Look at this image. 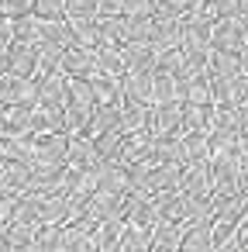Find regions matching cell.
<instances>
[{"label": "cell", "instance_id": "obj_32", "mask_svg": "<svg viewBox=\"0 0 248 252\" xmlns=\"http://www.w3.org/2000/svg\"><path fill=\"white\" fill-rule=\"evenodd\" d=\"M238 135H248V100L238 104Z\"/></svg>", "mask_w": 248, "mask_h": 252}, {"label": "cell", "instance_id": "obj_16", "mask_svg": "<svg viewBox=\"0 0 248 252\" xmlns=\"http://www.w3.org/2000/svg\"><path fill=\"white\" fill-rule=\"evenodd\" d=\"M214 104H183V128L186 131H210Z\"/></svg>", "mask_w": 248, "mask_h": 252}, {"label": "cell", "instance_id": "obj_14", "mask_svg": "<svg viewBox=\"0 0 248 252\" xmlns=\"http://www.w3.org/2000/svg\"><path fill=\"white\" fill-rule=\"evenodd\" d=\"M93 90H97V104H124V87H121V76L97 73V76H93Z\"/></svg>", "mask_w": 248, "mask_h": 252}, {"label": "cell", "instance_id": "obj_12", "mask_svg": "<svg viewBox=\"0 0 248 252\" xmlns=\"http://www.w3.org/2000/svg\"><path fill=\"white\" fill-rule=\"evenodd\" d=\"M155 207L162 221H186V193L183 190H162L155 193Z\"/></svg>", "mask_w": 248, "mask_h": 252}, {"label": "cell", "instance_id": "obj_34", "mask_svg": "<svg viewBox=\"0 0 248 252\" xmlns=\"http://www.w3.org/2000/svg\"><path fill=\"white\" fill-rule=\"evenodd\" d=\"M238 249L248 252V221H238Z\"/></svg>", "mask_w": 248, "mask_h": 252}, {"label": "cell", "instance_id": "obj_15", "mask_svg": "<svg viewBox=\"0 0 248 252\" xmlns=\"http://www.w3.org/2000/svg\"><path fill=\"white\" fill-rule=\"evenodd\" d=\"M210 159V138L207 131H186L183 135V166L186 162H207Z\"/></svg>", "mask_w": 248, "mask_h": 252}, {"label": "cell", "instance_id": "obj_30", "mask_svg": "<svg viewBox=\"0 0 248 252\" xmlns=\"http://www.w3.org/2000/svg\"><path fill=\"white\" fill-rule=\"evenodd\" d=\"M124 14H152V0H121Z\"/></svg>", "mask_w": 248, "mask_h": 252}, {"label": "cell", "instance_id": "obj_1", "mask_svg": "<svg viewBox=\"0 0 248 252\" xmlns=\"http://www.w3.org/2000/svg\"><path fill=\"white\" fill-rule=\"evenodd\" d=\"M179 25H183V52L190 56V52H210V21H203V18H196L193 11H186L183 18H179Z\"/></svg>", "mask_w": 248, "mask_h": 252}, {"label": "cell", "instance_id": "obj_28", "mask_svg": "<svg viewBox=\"0 0 248 252\" xmlns=\"http://www.w3.org/2000/svg\"><path fill=\"white\" fill-rule=\"evenodd\" d=\"M76 14H97V0H66V18Z\"/></svg>", "mask_w": 248, "mask_h": 252}, {"label": "cell", "instance_id": "obj_11", "mask_svg": "<svg viewBox=\"0 0 248 252\" xmlns=\"http://www.w3.org/2000/svg\"><path fill=\"white\" fill-rule=\"evenodd\" d=\"M152 100H155V104L183 100V87H179L176 73H169V69H159V66H155V73H152Z\"/></svg>", "mask_w": 248, "mask_h": 252}, {"label": "cell", "instance_id": "obj_21", "mask_svg": "<svg viewBox=\"0 0 248 252\" xmlns=\"http://www.w3.org/2000/svg\"><path fill=\"white\" fill-rule=\"evenodd\" d=\"M183 104H214L210 100V73L193 76L190 83H183Z\"/></svg>", "mask_w": 248, "mask_h": 252}, {"label": "cell", "instance_id": "obj_40", "mask_svg": "<svg viewBox=\"0 0 248 252\" xmlns=\"http://www.w3.org/2000/svg\"><path fill=\"white\" fill-rule=\"evenodd\" d=\"M7 135V121H4V107H0V138Z\"/></svg>", "mask_w": 248, "mask_h": 252}, {"label": "cell", "instance_id": "obj_7", "mask_svg": "<svg viewBox=\"0 0 248 252\" xmlns=\"http://www.w3.org/2000/svg\"><path fill=\"white\" fill-rule=\"evenodd\" d=\"M121 87H124V100H135V104H145L152 107V73H138V69H128L121 76Z\"/></svg>", "mask_w": 248, "mask_h": 252}, {"label": "cell", "instance_id": "obj_3", "mask_svg": "<svg viewBox=\"0 0 248 252\" xmlns=\"http://www.w3.org/2000/svg\"><path fill=\"white\" fill-rule=\"evenodd\" d=\"M66 162L76 166V169H93V166H100V152H97L93 138H90V135H69V142H66Z\"/></svg>", "mask_w": 248, "mask_h": 252}, {"label": "cell", "instance_id": "obj_5", "mask_svg": "<svg viewBox=\"0 0 248 252\" xmlns=\"http://www.w3.org/2000/svg\"><path fill=\"white\" fill-rule=\"evenodd\" d=\"M7 66H11V73L35 76V69H38V49H35L31 42L11 38V45H7Z\"/></svg>", "mask_w": 248, "mask_h": 252}, {"label": "cell", "instance_id": "obj_19", "mask_svg": "<svg viewBox=\"0 0 248 252\" xmlns=\"http://www.w3.org/2000/svg\"><path fill=\"white\" fill-rule=\"evenodd\" d=\"M210 238H214V249H238V221L214 218V224H210Z\"/></svg>", "mask_w": 248, "mask_h": 252}, {"label": "cell", "instance_id": "obj_24", "mask_svg": "<svg viewBox=\"0 0 248 252\" xmlns=\"http://www.w3.org/2000/svg\"><path fill=\"white\" fill-rule=\"evenodd\" d=\"M186 218H214V190L186 193Z\"/></svg>", "mask_w": 248, "mask_h": 252}, {"label": "cell", "instance_id": "obj_9", "mask_svg": "<svg viewBox=\"0 0 248 252\" xmlns=\"http://www.w3.org/2000/svg\"><path fill=\"white\" fill-rule=\"evenodd\" d=\"M179 190L183 193H207V190H214V183H210V159L207 162H186L183 176H179Z\"/></svg>", "mask_w": 248, "mask_h": 252}, {"label": "cell", "instance_id": "obj_41", "mask_svg": "<svg viewBox=\"0 0 248 252\" xmlns=\"http://www.w3.org/2000/svg\"><path fill=\"white\" fill-rule=\"evenodd\" d=\"M241 221H248V193H245V211H241Z\"/></svg>", "mask_w": 248, "mask_h": 252}, {"label": "cell", "instance_id": "obj_18", "mask_svg": "<svg viewBox=\"0 0 248 252\" xmlns=\"http://www.w3.org/2000/svg\"><path fill=\"white\" fill-rule=\"evenodd\" d=\"M155 162H179L183 166V138L179 135H155Z\"/></svg>", "mask_w": 248, "mask_h": 252}, {"label": "cell", "instance_id": "obj_6", "mask_svg": "<svg viewBox=\"0 0 248 252\" xmlns=\"http://www.w3.org/2000/svg\"><path fill=\"white\" fill-rule=\"evenodd\" d=\"M121 56L128 63V69H138V73H155V66H159V56H155L152 42H124Z\"/></svg>", "mask_w": 248, "mask_h": 252}, {"label": "cell", "instance_id": "obj_8", "mask_svg": "<svg viewBox=\"0 0 248 252\" xmlns=\"http://www.w3.org/2000/svg\"><path fill=\"white\" fill-rule=\"evenodd\" d=\"M179 176H183V166L179 162H152V173H148V193H162V190H179Z\"/></svg>", "mask_w": 248, "mask_h": 252}, {"label": "cell", "instance_id": "obj_25", "mask_svg": "<svg viewBox=\"0 0 248 252\" xmlns=\"http://www.w3.org/2000/svg\"><path fill=\"white\" fill-rule=\"evenodd\" d=\"M31 238H35V224L7 221V249H31Z\"/></svg>", "mask_w": 248, "mask_h": 252}, {"label": "cell", "instance_id": "obj_20", "mask_svg": "<svg viewBox=\"0 0 248 252\" xmlns=\"http://www.w3.org/2000/svg\"><path fill=\"white\" fill-rule=\"evenodd\" d=\"M238 73H241V59H238V52L210 49V76H238Z\"/></svg>", "mask_w": 248, "mask_h": 252}, {"label": "cell", "instance_id": "obj_37", "mask_svg": "<svg viewBox=\"0 0 248 252\" xmlns=\"http://www.w3.org/2000/svg\"><path fill=\"white\" fill-rule=\"evenodd\" d=\"M0 249H7V221H0Z\"/></svg>", "mask_w": 248, "mask_h": 252}, {"label": "cell", "instance_id": "obj_36", "mask_svg": "<svg viewBox=\"0 0 248 252\" xmlns=\"http://www.w3.org/2000/svg\"><path fill=\"white\" fill-rule=\"evenodd\" d=\"M172 4L179 7V14H186V11H193V7L200 4V0H172Z\"/></svg>", "mask_w": 248, "mask_h": 252}, {"label": "cell", "instance_id": "obj_42", "mask_svg": "<svg viewBox=\"0 0 248 252\" xmlns=\"http://www.w3.org/2000/svg\"><path fill=\"white\" fill-rule=\"evenodd\" d=\"M4 4H7V0H0V11H4Z\"/></svg>", "mask_w": 248, "mask_h": 252}, {"label": "cell", "instance_id": "obj_35", "mask_svg": "<svg viewBox=\"0 0 248 252\" xmlns=\"http://www.w3.org/2000/svg\"><path fill=\"white\" fill-rule=\"evenodd\" d=\"M238 190H241V193H248V166H241V169H238Z\"/></svg>", "mask_w": 248, "mask_h": 252}, {"label": "cell", "instance_id": "obj_22", "mask_svg": "<svg viewBox=\"0 0 248 252\" xmlns=\"http://www.w3.org/2000/svg\"><path fill=\"white\" fill-rule=\"evenodd\" d=\"M14 38L18 42H38L42 38V18L31 11V14H21V18H14Z\"/></svg>", "mask_w": 248, "mask_h": 252}, {"label": "cell", "instance_id": "obj_33", "mask_svg": "<svg viewBox=\"0 0 248 252\" xmlns=\"http://www.w3.org/2000/svg\"><path fill=\"white\" fill-rule=\"evenodd\" d=\"M238 162H241V166H248V135H241V138H238Z\"/></svg>", "mask_w": 248, "mask_h": 252}, {"label": "cell", "instance_id": "obj_39", "mask_svg": "<svg viewBox=\"0 0 248 252\" xmlns=\"http://www.w3.org/2000/svg\"><path fill=\"white\" fill-rule=\"evenodd\" d=\"M238 59H241V73H248V45L238 52Z\"/></svg>", "mask_w": 248, "mask_h": 252}, {"label": "cell", "instance_id": "obj_10", "mask_svg": "<svg viewBox=\"0 0 248 252\" xmlns=\"http://www.w3.org/2000/svg\"><path fill=\"white\" fill-rule=\"evenodd\" d=\"M69 25H73V38H76V45H86V49L104 45L100 18H97V14H76V18H69Z\"/></svg>", "mask_w": 248, "mask_h": 252}, {"label": "cell", "instance_id": "obj_27", "mask_svg": "<svg viewBox=\"0 0 248 252\" xmlns=\"http://www.w3.org/2000/svg\"><path fill=\"white\" fill-rule=\"evenodd\" d=\"M217 18H238L241 14V0H210Z\"/></svg>", "mask_w": 248, "mask_h": 252}, {"label": "cell", "instance_id": "obj_23", "mask_svg": "<svg viewBox=\"0 0 248 252\" xmlns=\"http://www.w3.org/2000/svg\"><path fill=\"white\" fill-rule=\"evenodd\" d=\"M121 138H124L121 128H107V131L93 135V145H97L100 159H117V156H121Z\"/></svg>", "mask_w": 248, "mask_h": 252}, {"label": "cell", "instance_id": "obj_17", "mask_svg": "<svg viewBox=\"0 0 248 252\" xmlns=\"http://www.w3.org/2000/svg\"><path fill=\"white\" fill-rule=\"evenodd\" d=\"M241 211H245V193L241 190H234V193H214V218L241 221Z\"/></svg>", "mask_w": 248, "mask_h": 252}, {"label": "cell", "instance_id": "obj_2", "mask_svg": "<svg viewBox=\"0 0 248 252\" xmlns=\"http://www.w3.org/2000/svg\"><path fill=\"white\" fill-rule=\"evenodd\" d=\"M210 49H220V52H241V49H245L241 21H238V18H217L214 28H210Z\"/></svg>", "mask_w": 248, "mask_h": 252}, {"label": "cell", "instance_id": "obj_13", "mask_svg": "<svg viewBox=\"0 0 248 252\" xmlns=\"http://www.w3.org/2000/svg\"><path fill=\"white\" fill-rule=\"evenodd\" d=\"M93 56H97V69L100 73H110V76H124L128 73V63L121 56V45H97Z\"/></svg>", "mask_w": 248, "mask_h": 252}, {"label": "cell", "instance_id": "obj_4", "mask_svg": "<svg viewBox=\"0 0 248 252\" xmlns=\"http://www.w3.org/2000/svg\"><path fill=\"white\" fill-rule=\"evenodd\" d=\"M210 224H214V218H186V231H183L179 249H183V252H203V249H214Z\"/></svg>", "mask_w": 248, "mask_h": 252}, {"label": "cell", "instance_id": "obj_38", "mask_svg": "<svg viewBox=\"0 0 248 252\" xmlns=\"http://www.w3.org/2000/svg\"><path fill=\"white\" fill-rule=\"evenodd\" d=\"M238 21H241V32H245V45H248V11L238 14Z\"/></svg>", "mask_w": 248, "mask_h": 252}, {"label": "cell", "instance_id": "obj_26", "mask_svg": "<svg viewBox=\"0 0 248 252\" xmlns=\"http://www.w3.org/2000/svg\"><path fill=\"white\" fill-rule=\"evenodd\" d=\"M35 14H38L42 21L66 18V0H35Z\"/></svg>", "mask_w": 248, "mask_h": 252}, {"label": "cell", "instance_id": "obj_31", "mask_svg": "<svg viewBox=\"0 0 248 252\" xmlns=\"http://www.w3.org/2000/svg\"><path fill=\"white\" fill-rule=\"evenodd\" d=\"M14 197H18V193H7V190H0V221H11V211H14Z\"/></svg>", "mask_w": 248, "mask_h": 252}, {"label": "cell", "instance_id": "obj_29", "mask_svg": "<svg viewBox=\"0 0 248 252\" xmlns=\"http://www.w3.org/2000/svg\"><path fill=\"white\" fill-rule=\"evenodd\" d=\"M4 11H7L11 18H21V14H31V11H35V0H7V4H4Z\"/></svg>", "mask_w": 248, "mask_h": 252}]
</instances>
